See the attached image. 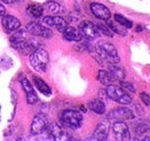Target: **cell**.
I'll return each mask as SVG.
<instances>
[{
    "mask_svg": "<svg viewBox=\"0 0 150 141\" xmlns=\"http://www.w3.org/2000/svg\"><path fill=\"white\" fill-rule=\"evenodd\" d=\"M79 32L83 37H85L86 39H95L96 37H99L100 31L98 29V26L94 23H92L91 21H84L80 23L79 26Z\"/></svg>",
    "mask_w": 150,
    "mask_h": 141,
    "instance_id": "9",
    "label": "cell"
},
{
    "mask_svg": "<svg viewBox=\"0 0 150 141\" xmlns=\"http://www.w3.org/2000/svg\"><path fill=\"white\" fill-rule=\"evenodd\" d=\"M109 131H110V124L108 120H103L96 126L93 135L89 138V140L96 141H104L109 137Z\"/></svg>",
    "mask_w": 150,
    "mask_h": 141,
    "instance_id": "12",
    "label": "cell"
},
{
    "mask_svg": "<svg viewBox=\"0 0 150 141\" xmlns=\"http://www.w3.org/2000/svg\"><path fill=\"white\" fill-rule=\"evenodd\" d=\"M21 85H22L25 94H26V102L29 104H35L36 102H38V95L33 90V86L30 83V80H28L26 78H22L21 79Z\"/></svg>",
    "mask_w": 150,
    "mask_h": 141,
    "instance_id": "16",
    "label": "cell"
},
{
    "mask_svg": "<svg viewBox=\"0 0 150 141\" xmlns=\"http://www.w3.org/2000/svg\"><path fill=\"white\" fill-rule=\"evenodd\" d=\"M109 71L112 75V77L115 78V80H124V78H125V71L122 68L117 67L116 64H110Z\"/></svg>",
    "mask_w": 150,
    "mask_h": 141,
    "instance_id": "23",
    "label": "cell"
},
{
    "mask_svg": "<svg viewBox=\"0 0 150 141\" xmlns=\"http://www.w3.org/2000/svg\"><path fill=\"white\" fill-rule=\"evenodd\" d=\"M45 9L48 12V13H60L61 11H62V7H61V5H59L57 2H54V1H50V2H47L45 6Z\"/></svg>",
    "mask_w": 150,
    "mask_h": 141,
    "instance_id": "25",
    "label": "cell"
},
{
    "mask_svg": "<svg viewBox=\"0 0 150 141\" xmlns=\"http://www.w3.org/2000/svg\"><path fill=\"white\" fill-rule=\"evenodd\" d=\"M113 133L116 135V139L120 141H126L131 139L129 128L124 123V120H116L112 125Z\"/></svg>",
    "mask_w": 150,
    "mask_h": 141,
    "instance_id": "10",
    "label": "cell"
},
{
    "mask_svg": "<svg viewBox=\"0 0 150 141\" xmlns=\"http://www.w3.org/2000/svg\"><path fill=\"white\" fill-rule=\"evenodd\" d=\"M26 31L33 36V37H41V38L48 39L53 37V32L52 30L46 28V26H41L37 22H32V23H29L26 26Z\"/></svg>",
    "mask_w": 150,
    "mask_h": 141,
    "instance_id": "8",
    "label": "cell"
},
{
    "mask_svg": "<svg viewBox=\"0 0 150 141\" xmlns=\"http://www.w3.org/2000/svg\"><path fill=\"white\" fill-rule=\"evenodd\" d=\"M115 21L118 22L119 26H124V28H127V29H131V28L133 26L132 21L125 18V17H124L123 15H120V14H116V15H115Z\"/></svg>",
    "mask_w": 150,
    "mask_h": 141,
    "instance_id": "24",
    "label": "cell"
},
{
    "mask_svg": "<svg viewBox=\"0 0 150 141\" xmlns=\"http://www.w3.org/2000/svg\"><path fill=\"white\" fill-rule=\"evenodd\" d=\"M33 79V83H35V85H36V87H37V90L40 92V93H42L44 95H50L52 94V90H50V87L41 79V78L39 77H36V76H33L32 77Z\"/></svg>",
    "mask_w": 150,
    "mask_h": 141,
    "instance_id": "19",
    "label": "cell"
},
{
    "mask_svg": "<svg viewBox=\"0 0 150 141\" xmlns=\"http://www.w3.org/2000/svg\"><path fill=\"white\" fill-rule=\"evenodd\" d=\"M108 120H127V119H133L134 114L128 109V108H116L111 110L108 114Z\"/></svg>",
    "mask_w": 150,
    "mask_h": 141,
    "instance_id": "11",
    "label": "cell"
},
{
    "mask_svg": "<svg viewBox=\"0 0 150 141\" xmlns=\"http://www.w3.org/2000/svg\"><path fill=\"white\" fill-rule=\"evenodd\" d=\"M12 46L15 50L21 52L22 54L28 55V54H31L33 51H36L37 48H39V41L33 37H26L23 41L17 43V44L12 45Z\"/></svg>",
    "mask_w": 150,
    "mask_h": 141,
    "instance_id": "7",
    "label": "cell"
},
{
    "mask_svg": "<svg viewBox=\"0 0 150 141\" xmlns=\"http://www.w3.org/2000/svg\"><path fill=\"white\" fill-rule=\"evenodd\" d=\"M50 62L48 53L44 48H37L30 54V65L38 72H46Z\"/></svg>",
    "mask_w": 150,
    "mask_h": 141,
    "instance_id": "2",
    "label": "cell"
},
{
    "mask_svg": "<svg viewBox=\"0 0 150 141\" xmlns=\"http://www.w3.org/2000/svg\"><path fill=\"white\" fill-rule=\"evenodd\" d=\"M95 51L103 61L108 62L109 64H118L120 61L117 50L111 43L99 41L95 46Z\"/></svg>",
    "mask_w": 150,
    "mask_h": 141,
    "instance_id": "1",
    "label": "cell"
},
{
    "mask_svg": "<svg viewBox=\"0 0 150 141\" xmlns=\"http://www.w3.org/2000/svg\"><path fill=\"white\" fill-rule=\"evenodd\" d=\"M5 13H6V9H5L4 5L0 2V17H1V16H4V15H5Z\"/></svg>",
    "mask_w": 150,
    "mask_h": 141,
    "instance_id": "29",
    "label": "cell"
},
{
    "mask_svg": "<svg viewBox=\"0 0 150 141\" xmlns=\"http://www.w3.org/2000/svg\"><path fill=\"white\" fill-rule=\"evenodd\" d=\"M2 28L7 33L14 32L16 30H18L21 28V22L18 18H16L13 15H4L2 16Z\"/></svg>",
    "mask_w": 150,
    "mask_h": 141,
    "instance_id": "14",
    "label": "cell"
},
{
    "mask_svg": "<svg viewBox=\"0 0 150 141\" xmlns=\"http://www.w3.org/2000/svg\"><path fill=\"white\" fill-rule=\"evenodd\" d=\"M141 140H144V141H150V134H146Z\"/></svg>",
    "mask_w": 150,
    "mask_h": 141,
    "instance_id": "31",
    "label": "cell"
},
{
    "mask_svg": "<svg viewBox=\"0 0 150 141\" xmlns=\"http://www.w3.org/2000/svg\"><path fill=\"white\" fill-rule=\"evenodd\" d=\"M96 26H98V29H99L100 33L102 32L103 35H105V36H108V37H112V36H113L112 31L110 30V28H109L108 26L100 23V24H96Z\"/></svg>",
    "mask_w": 150,
    "mask_h": 141,
    "instance_id": "26",
    "label": "cell"
},
{
    "mask_svg": "<svg viewBox=\"0 0 150 141\" xmlns=\"http://www.w3.org/2000/svg\"><path fill=\"white\" fill-rule=\"evenodd\" d=\"M42 23L50 28H55L60 32H63L68 26V22L61 16H46L42 18Z\"/></svg>",
    "mask_w": 150,
    "mask_h": 141,
    "instance_id": "13",
    "label": "cell"
},
{
    "mask_svg": "<svg viewBox=\"0 0 150 141\" xmlns=\"http://www.w3.org/2000/svg\"><path fill=\"white\" fill-rule=\"evenodd\" d=\"M47 135V139L50 140H56V141H63V140H69V133L67 132L65 128L62 124H57V123H52L48 125L47 131L44 133Z\"/></svg>",
    "mask_w": 150,
    "mask_h": 141,
    "instance_id": "5",
    "label": "cell"
},
{
    "mask_svg": "<svg viewBox=\"0 0 150 141\" xmlns=\"http://www.w3.org/2000/svg\"><path fill=\"white\" fill-rule=\"evenodd\" d=\"M62 33L64 39H67L69 41H80L83 38L79 30H77L76 28H72V26H67Z\"/></svg>",
    "mask_w": 150,
    "mask_h": 141,
    "instance_id": "17",
    "label": "cell"
},
{
    "mask_svg": "<svg viewBox=\"0 0 150 141\" xmlns=\"http://www.w3.org/2000/svg\"><path fill=\"white\" fill-rule=\"evenodd\" d=\"M0 1L4 2V4H14V2H16L18 0H0Z\"/></svg>",
    "mask_w": 150,
    "mask_h": 141,
    "instance_id": "30",
    "label": "cell"
},
{
    "mask_svg": "<svg viewBox=\"0 0 150 141\" xmlns=\"http://www.w3.org/2000/svg\"><path fill=\"white\" fill-rule=\"evenodd\" d=\"M26 13L29 14L30 16H32V17L39 18V17H41V16H42L44 8H42L41 6L37 5V4H33V5L28 6V8H26Z\"/></svg>",
    "mask_w": 150,
    "mask_h": 141,
    "instance_id": "22",
    "label": "cell"
},
{
    "mask_svg": "<svg viewBox=\"0 0 150 141\" xmlns=\"http://www.w3.org/2000/svg\"><path fill=\"white\" fill-rule=\"evenodd\" d=\"M140 98H141L142 102L144 103L147 107L150 108V94H148V93H141L140 94Z\"/></svg>",
    "mask_w": 150,
    "mask_h": 141,
    "instance_id": "28",
    "label": "cell"
},
{
    "mask_svg": "<svg viewBox=\"0 0 150 141\" xmlns=\"http://www.w3.org/2000/svg\"><path fill=\"white\" fill-rule=\"evenodd\" d=\"M61 124L65 128L77 130L83 124V115L72 109H67L61 114Z\"/></svg>",
    "mask_w": 150,
    "mask_h": 141,
    "instance_id": "3",
    "label": "cell"
},
{
    "mask_svg": "<svg viewBox=\"0 0 150 141\" xmlns=\"http://www.w3.org/2000/svg\"><path fill=\"white\" fill-rule=\"evenodd\" d=\"M120 85H122V87H123L124 90H127V91H129V92H135V87H134L131 83H128V81L120 80Z\"/></svg>",
    "mask_w": 150,
    "mask_h": 141,
    "instance_id": "27",
    "label": "cell"
},
{
    "mask_svg": "<svg viewBox=\"0 0 150 141\" xmlns=\"http://www.w3.org/2000/svg\"><path fill=\"white\" fill-rule=\"evenodd\" d=\"M88 108L92 111H94L95 114H99V115L104 114V111H105V104L100 99H94V100L89 101L88 102Z\"/></svg>",
    "mask_w": 150,
    "mask_h": 141,
    "instance_id": "18",
    "label": "cell"
},
{
    "mask_svg": "<svg viewBox=\"0 0 150 141\" xmlns=\"http://www.w3.org/2000/svg\"><path fill=\"white\" fill-rule=\"evenodd\" d=\"M50 125V122L47 117L44 114H38L35 116L32 123H31V135H40L44 134Z\"/></svg>",
    "mask_w": 150,
    "mask_h": 141,
    "instance_id": "6",
    "label": "cell"
},
{
    "mask_svg": "<svg viewBox=\"0 0 150 141\" xmlns=\"http://www.w3.org/2000/svg\"><path fill=\"white\" fill-rule=\"evenodd\" d=\"M105 93H107L108 98L113 100L115 102H118L120 104H129L132 102V99H131L129 94L124 89L118 87V86L112 85V84L107 86Z\"/></svg>",
    "mask_w": 150,
    "mask_h": 141,
    "instance_id": "4",
    "label": "cell"
},
{
    "mask_svg": "<svg viewBox=\"0 0 150 141\" xmlns=\"http://www.w3.org/2000/svg\"><path fill=\"white\" fill-rule=\"evenodd\" d=\"M98 79L101 81V84L103 85H111L115 81V78L112 77V75L110 74V71H105V70H100L99 75H98Z\"/></svg>",
    "mask_w": 150,
    "mask_h": 141,
    "instance_id": "21",
    "label": "cell"
},
{
    "mask_svg": "<svg viewBox=\"0 0 150 141\" xmlns=\"http://www.w3.org/2000/svg\"><path fill=\"white\" fill-rule=\"evenodd\" d=\"M89 7H91V11H92L93 15H94L95 17L100 18V20L107 21V20H109L110 16H111L110 11H109L104 5H102V4H99V2H92Z\"/></svg>",
    "mask_w": 150,
    "mask_h": 141,
    "instance_id": "15",
    "label": "cell"
},
{
    "mask_svg": "<svg viewBox=\"0 0 150 141\" xmlns=\"http://www.w3.org/2000/svg\"><path fill=\"white\" fill-rule=\"evenodd\" d=\"M150 130V120L149 119H142L137 123L135 125V133L137 135H143Z\"/></svg>",
    "mask_w": 150,
    "mask_h": 141,
    "instance_id": "20",
    "label": "cell"
}]
</instances>
